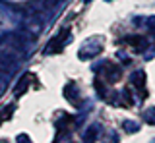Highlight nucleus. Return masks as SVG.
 Masks as SVG:
<instances>
[{"label":"nucleus","mask_w":155,"mask_h":143,"mask_svg":"<svg viewBox=\"0 0 155 143\" xmlns=\"http://www.w3.org/2000/svg\"><path fill=\"white\" fill-rule=\"evenodd\" d=\"M64 35H68V31H62V33H60V35H58L52 43H48V46H47V54H51V52L54 54V52H58V50L62 49V43H64Z\"/></svg>","instance_id":"1"},{"label":"nucleus","mask_w":155,"mask_h":143,"mask_svg":"<svg viewBox=\"0 0 155 143\" xmlns=\"http://www.w3.org/2000/svg\"><path fill=\"white\" fill-rule=\"evenodd\" d=\"M120 75H122V72H120V68H116V66H113V70H107V78H109V81H118Z\"/></svg>","instance_id":"2"},{"label":"nucleus","mask_w":155,"mask_h":143,"mask_svg":"<svg viewBox=\"0 0 155 143\" xmlns=\"http://www.w3.org/2000/svg\"><path fill=\"white\" fill-rule=\"evenodd\" d=\"M132 81H134V85H136V87H140V89H142V87H143V81H145V75H143V72H136V74L132 75Z\"/></svg>","instance_id":"3"},{"label":"nucleus","mask_w":155,"mask_h":143,"mask_svg":"<svg viewBox=\"0 0 155 143\" xmlns=\"http://www.w3.org/2000/svg\"><path fill=\"white\" fill-rule=\"evenodd\" d=\"M143 120L147 124H153L155 126V108H147V110L143 112Z\"/></svg>","instance_id":"4"},{"label":"nucleus","mask_w":155,"mask_h":143,"mask_svg":"<svg viewBox=\"0 0 155 143\" xmlns=\"http://www.w3.org/2000/svg\"><path fill=\"white\" fill-rule=\"evenodd\" d=\"M12 110H14L12 106H6V108H2V110H0V124H2V122L10 116V112H12Z\"/></svg>","instance_id":"5"}]
</instances>
